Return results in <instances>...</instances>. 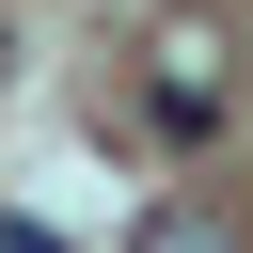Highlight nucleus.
Wrapping results in <instances>:
<instances>
[{"mask_svg":"<svg viewBox=\"0 0 253 253\" xmlns=\"http://www.w3.org/2000/svg\"><path fill=\"white\" fill-rule=\"evenodd\" d=\"M142 253H237V237H221L206 206H158V221H142Z\"/></svg>","mask_w":253,"mask_h":253,"instance_id":"1","label":"nucleus"}]
</instances>
